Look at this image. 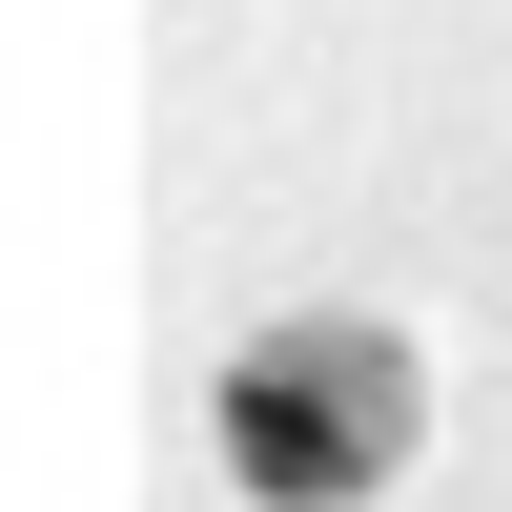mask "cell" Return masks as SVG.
Listing matches in <instances>:
<instances>
[{"instance_id": "1", "label": "cell", "mask_w": 512, "mask_h": 512, "mask_svg": "<svg viewBox=\"0 0 512 512\" xmlns=\"http://www.w3.org/2000/svg\"><path fill=\"white\" fill-rule=\"evenodd\" d=\"M226 492H267V512H349V492H390L410 472V431H431V369H410V328H369V308H287V328H246L226 349Z\"/></svg>"}]
</instances>
